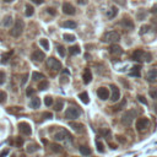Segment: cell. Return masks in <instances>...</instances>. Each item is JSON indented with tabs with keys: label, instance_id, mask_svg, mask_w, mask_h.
Wrapping results in <instances>:
<instances>
[{
	"label": "cell",
	"instance_id": "cell-1",
	"mask_svg": "<svg viewBox=\"0 0 157 157\" xmlns=\"http://www.w3.org/2000/svg\"><path fill=\"white\" fill-rule=\"evenodd\" d=\"M23 28H25V23H23L22 20L21 19L16 20L14 27H12V30L10 31V35L12 37H20L22 35V32H23Z\"/></svg>",
	"mask_w": 157,
	"mask_h": 157
},
{
	"label": "cell",
	"instance_id": "cell-2",
	"mask_svg": "<svg viewBox=\"0 0 157 157\" xmlns=\"http://www.w3.org/2000/svg\"><path fill=\"white\" fill-rule=\"evenodd\" d=\"M120 39V36H119L118 32L115 31H109L102 37V41L104 43H115Z\"/></svg>",
	"mask_w": 157,
	"mask_h": 157
},
{
	"label": "cell",
	"instance_id": "cell-3",
	"mask_svg": "<svg viewBox=\"0 0 157 157\" xmlns=\"http://www.w3.org/2000/svg\"><path fill=\"white\" fill-rule=\"evenodd\" d=\"M136 117V112L135 110H128V112H125L123 114V117H122V123H123V125H125V126H129L131 123H133V120L135 119Z\"/></svg>",
	"mask_w": 157,
	"mask_h": 157
},
{
	"label": "cell",
	"instance_id": "cell-4",
	"mask_svg": "<svg viewBox=\"0 0 157 157\" xmlns=\"http://www.w3.org/2000/svg\"><path fill=\"white\" fill-rule=\"evenodd\" d=\"M80 114H81V112L77 108H75V107H69L67 109V112H65V117L68 119H70V120H74V119L78 118Z\"/></svg>",
	"mask_w": 157,
	"mask_h": 157
},
{
	"label": "cell",
	"instance_id": "cell-5",
	"mask_svg": "<svg viewBox=\"0 0 157 157\" xmlns=\"http://www.w3.org/2000/svg\"><path fill=\"white\" fill-rule=\"evenodd\" d=\"M148 125H150V120L147 118H139L136 120V130L138 131H142L147 129Z\"/></svg>",
	"mask_w": 157,
	"mask_h": 157
},
{
	"label": "cell",
	"instance_id": "cell-6",
	"mask_svg": "<svg viewBox=\"0 0 157 157\" xmlns=\"http://www.w3.org/2000/svg\"><path fill=\"white\" fill-rule=\"evenodd\" d=\"M47 65L51 69L57 70V71L61 70V63L58 59H55V58H49V59L47 60Z\"/></svg>",
	"mask_w": 157,
	"mask_h": 157
},
{
	"label": "cell",
	"instance_id": "cell-7",
	"mask_svg": "<svg viewBox=\"0 0 157 157\" xmlns=\"http://www.w3.org/2000/svg\"><path fill=\"white\" fill-rule=\"evenodd\" d=\"M19 130H20V133L23 134V135H31L32 134L31 125L26 122H21L19 124Z\"/></svg>",
	"mask_w": 157,
	"mask_h": 157
},
{
	"label": "cell",
	"instance_id": "cell-8",
	"mask_svg": "<svg viewBox=\"0 0 157 157\" xmlns=\"http://www.w3.org/2000/svg\"><path fill=\"white\" fill-rule=\"evenodd\" d=\"M109 53L114 57H119L123 54V49H122V47H119V45L113 44V45H110V48H109Z\"/></svg>",
	"mask_w": 157,
	"mask_h": 157
},
{
	"label": "cell",
	"instance_id": "cell-9",
	"mask_svg": "<svg viewBox=\"0 0 157 157\" xmlns=\"http://www.w3.org/2000/svg\"><path fill=\"white\" fill-rule=\"evenodd\" d=\"M97 94H98V97L101 98V100H108V97H109V91L108 88H106V87H100L97 90Z\"/></svg>",
	"mask_w": 157,
	"mask_h": 157
},
{
	"label": "cell",
	"instance_id": "cell-10",
	"mask_svg": "<svg viewBox=\"0 0 157 157\" xmlns=\"http://www.w3.org/2000/svg\"><path fill=\"white\" fill-rule=\"evenodd\" d=\"M31 58L33 59L35 61H43L45 59V54L42 52V51H35L33 53H32Z\"/></svg>",
	"mask_w": 157,
	"mask_h": 157
},
{
	"label": "cell",
	"instance_id": "cell-11",
	"mask_svg": "<svg viewBox=\"0 0 157 157\" xmlns=\"http://www.w3.org/2000/svg\"><path fill=\"white\" fill-rule=\"evenodd\" d=\"M110 88H112V96H110V100H112L113 102H117L119 98H120V92H119V88L115 85H112V86H110Z\"/></svg>",
	"mask_w": 157,
	"mask_h": 157
},
{
	"label": "cell",
	"instance_id": "cell-12",
	"mask_svg": "<svg viewBox=\"0 0 157 157\" xmlns=\"http://www.w3.org/2000/svg\"><path fill=\"white\" fill-rule=\"evenodd\" d=\"M63 11L67 15H74L75 14V7H74L70 3H64L63 4Z\"/></svg>",
	"mask_w": 157,
	"mask_h": 157
},
{
	"label": "cell",
	"instance_id": "cell-13",
	"mask_svg": "<svg viewBox=\"0 0 157 157\" xmlns=\"http://www.w3.org/2000/svg\"><path fill=\"white\" fill-rule=\"evenodd\" d=\"M146 80L148 82H156L157 81V70L156 69L148 70V73H147V75H146Z\"/></svg>",
	"mask_w": 157,
	"mask_h": 157
},
{
	"label": "cell",
	"instance_id": "cell-14",
	"mask_svg": "<svg viewBox=\"0 0 157 157\" xmlns=\"http://www.w3.org/2000/svg\"><path fill=\"white\" fill-rule=\"evenodd\" d=\"M145 54L146 53L144 52L142 49H136V51L133 53V59L136 61H141L144 58H145Z\"/></svg>",
	"mask_w": 157,
	"mask_h": 157
},
{
	"label": "cell",
	"instance_id": "cell-15",
	"mask_svg": "<svg viewBox=\"0 0 157 157\" xmlns=\"http://www.w3.org/2000/svg\"><path fill=\"white\" fill-rule=\"evenodd\" d=\"M65 138H71V136L69 135L68 131H65V130H60L59 133H57L54 135V139L58 140V141H61V140H64Z\"/></svg>",
	"mask_w": 157,
	"mask_h": 157
},
{
	"label": "cell",
	"instance_id": "cell-16",
	"mask_svg": "<svg viewBox=\"0 0 157 157\" xmlns=\"http://www.w3.org/2000/svg\"><path fill=\"white\" fill-rule=\"evenodd\" d=\"M122 26L128 28V30H133V28H134V22L131 21L129 17H125V19L122 20Z\"/></svg>",
	"mask_w": 157,
	"mask_h": 157
},
{
	"label": "cell",
	"instance_id": "cell-17",
	"mask_svg": "<svg viewBox=\"0 0 157 157\" xmlns=\"http://www.w3.org/2000/svg\"><path fill=\"white\" fill-rule=\"evenodd\" d=\"M82 78H84V82H85V84H90V82L92 81V74H91L90 69H86L85 71H84Z\"/></svg>",
	"mask_w": 157,
	"mask_h": 157
},
{
	"label": "cell",
	"instance_id": "cell-18",
	"mask_svg": "<svg viewBox=\"0 0 157 157\" xmlns=\"http://www.w3.org/2000/svg\"><path fill=\"white\" fill-rule=\"evenodd\" d=\"M30 106H31V108H33V109L39 108V106H41V100H39L38 97L32 98L31 102H30Z\"/></svg>",
	"mask_w": 157,
	"mask_h": 157
},
{
	"label": "cell",
	"instance_id": "cell-19",
	"mask_svg": "<svg viewBox=\"0 0 157 157\" xmlns=\"http://www.w3.org/2000/svg\"><path fill=\"white\" fill-rule=\"evenodd\" d=\"M117 14H118V9L115 6H112L108 10V12H107V16H108V19H113V17L117 16Z\"/></svg>",
	"mask_w": 157,
	"mask_h": 157
},
{
	"label": "cell",
	"instance_id": "cell-20",
	"mask_svg": "<svg viewBox=\"0 0 157 157\" xmlns=\"http://www.w3.org/2000/svg\"><path fill=\"white\" fill-rule=\"evenodd\" d=\"M69 54L75 55V54H80V47L78 45H73L69 48Z\"/></svg>",
	"mask_w": 157,
	"mask_h": 157
},
{
	"label": "cell",
	"instance_id": "cell-21",
	"mask_svg": "<svg viewBox=\"0 0 157 157\" xmlns=\"http://www.w3.org/2000/svg\"><path fill=\"white\" fill-rule=\"evenodd\" d=\"M80 152L84 156H88V155H91V148L88 147V146H85V145H82V146H80Z\"/></svg>",
	"mask_w": 157,
	"mask_h": 157
},
{
	"label": "cell",
	"instance_id": "cell-22",
	"mask_svg": "<svg viewBox=\"0 0 157 157\" xmlns=\"http://www.w3.org/2000/svg\"><path fill=\"white\" fill-rule=\"evenodd\" d=\"M12 25V17L11 16H5L3 20V26H5V27H10Z\"/></svg>",
	"mask_w": 157,
	"mask_h": 157
},
{
	"label": "cell",
	"instance_id": "cell-23",
	"mask_svg": "<svg viewBox=\"0 0 157 157\" xmlns=\"http://www.w3.org/2000/svg\"><path fill=\"white\" fill-rule=\"evenodd\" d=\"M78 98L85 103V104H87V103L90 102V98H88V94H87V92H82V93H80L78 94Z\"/></svg>",
	"mask_w": 157,
	"mask_h": 157
},
{
	"label": "cell",
	"instance_id": "cell-24",
	"mask_svg": "<svg viewBox=\"0 0 157 157\" xmlns=\"http://www.w3.org/2000/svg\"><path fill=\"white\" fill-rule=\"evenodd\" d=\"M37 150H38V146L35 145V144H28L27 147H26V151L28 152V154H32V152H36Z\"/></svg>",
	"mask_w": 157,
	"mask_h": 157
},
{
	"label": "cell",
	"instance_id": "cell-25",
	"mask_svg": "<svg viewBox=\"0 0 157 157\" xmlns=\"http://www.w3.org/2000/svg\"><path fill=\"white\" fill-rule=\"evenodd\" d=\"M61 26H63L64 28H75L76 27V22L74 21H65L61 23Z\"/></svg>",
	"mask_w": 157,
	"mask_h": 157
},
{
	"label": "cell",
	"instance_id": "cell-26",
	"mask_svg": "<svg viewBox=\"0 0 157 157\" xmlns=\"http://www.w3.org/2000/svg\"><path fill=\"white\" fill-rule=\"evenodd\" d=\"M32 80H35V81H38V80H44V75L43 74H41V73H33L32 74Z\"/></svg>",
	"mask_w": 157,
	"mask_h": 157
},
{
	"label": "cell",
	"instance_id": "cell-27",
	"mask_svg": "<svg viewBox=\"0 0 157 157\" xmlns=\"http://www.w3.org/2000/svg\"><path fill=\"white\" fill-rule=\"evenodd\" d=\"M70 126L73 128L74 130H76V131H82V128H84V125L82 124H77V123H74V122H71L69 124Z\"/></svg>",
	"mask_w": 157,
	"mask_h": 157
},
{
	"label": "cell",
	"instance_id": "cell-28",
	"mask_svg": "<svg viewBox=\"0 0 157 157\" xmlns=\"http://www.w3.org/2000/svg\"><path fill=\"white\" fill-rule=\"evenodd\" d=\"M140 68L139 65H136V67L133 68V70H131V73H130V75L131 76H136V77H140Z\"/></svg>",
	"mask_w": 157,
	"mask_h": 157
},
{
	"label": "cell",
	"instance_id": "cell-29",
	"mask_svg": "<svg viewBox=\"0 0 157 157\" xmlns=\"http://www.w3.org/2000/svg\"><path fill=\"white\" fill-rule=\"evenodd\" d=\"M48 86H49V84H48V81L47 80H42L38 84V88L41 90V91H44V90H47L48 88Z\"/></svg>",
	"mask_w": 157,
	"mask_h": 157
},
{
	"label": "cell",
	"instance_id": "cell-30",
	"mask_svg": "<svg viewBox=\"0 0 157 157\" xmlns=\"http://www.w3.org/2000/svg\"><path fill=\"white\" fill-rule=\"evenodd\" d=\"M33 12H35L33 6H31V5H26V11H25V14H26L27 17H30V16L33 15Z\"/></svg>",
	"mask_w": 157,
	"mask_h": 157
},
{
	"label": "cell",
	"instance_id": "cell-31",
	"mask_svg": "<svg viewBox=\"0 0 157 157\" xmlns=\"http://www.w3.org/2000/svg\"><path fill=\"white\" fill-rule=\"evenodd\" d=\"M39 43H41V45L45 49V51H49V42L45 38H43V39H41L39 41Z\"/></svg>",
	"mask_w": 157,
	"mask_h": 157
},
{
	"label": "cell",
	"instance_id": "cell-32",
	"mask_svg": "<svg viewBox=\"0 0 157 157\" xmlns=\"http://www.w3.org/2000/svg\"><path fill=\"white\" fill-rule=\"evenodd\" d=\"M12 54V52H7V53H5V54H3V57H1V63H7V60H9V58H10V55Z\"/></svg>",
	"mask_w": 157,
	"mask_h": 157
},
{
	"label": "cell",
	"instance_id": "cell-33",
	"mask_svg": "<svg viewBox=\"0 0 157 157\" xmlns=\"http://www.w3.org/2000/svg\"><path fill=\"white\" fill-rule=\"evenodd\" d=\"M126 104V101L125 100H123L120 103H119V104L118 106H115V107H113V110H115V112H117V110H120L122 108H123V107L124 106H125Z\"/></svg>",
	"mask_w": 157,
	"mask_h": 157
},
{
	"label": "cell",
	"instance_id": "cell-34",
	"mask_svg": "<svg viewBox=\"0 0 157 157\" xmlns=\"http://www.w3.org/2000/svg\"><path fill=\"white\" fill-rule=\"evenodd\" d=\"M51 148H52V151H54V152H60L61 150H63V148H61V146L58 145V144H52Z\"/></svg>",
	"mask_w": 157,
	"mask_h": 157
},
{
	"label": "cell",
	"instance_id": "cell-35",
	"mask_svg": "<svg viewBox=\"0 0 157 157\" xmlns=\"http://www.w3.org/2000/svg\"><path fill=\"white\" fill-rule=\"evenodd\" d=\"M64 39L67 41V42H74V41H75V36H74V35H68V33H65V35H64Z\"/></svg>",
	"mask_w": 157,
	"mask_h": 157
},
{
	"label": "cell",
	"instance_id": "cell-36",
	"mask_svg": "<svg viewBox=\"0 0 157 157\" xmlns=\"http://www.w3.org/2000/svg\"><path fill=\"white\" fill-rule=\"evenodd\" d=\"M22 108L21 107H11V108L7 109V112L9 113H17V112H21Z\"/></svg>",
	"mask_w": 157,
	"mask_h": 157
},
{
	"label": "cell",
	"instance_id": "cell-37",
	"mask_svg": "<svg viewBox=\"0 0 157 157\" xmlns=\"http://www.w3.org/2000/svg\"><path fill=\"white\" fill-rule=\"evenodd\" d=\"M63 106H64V102L60 100V101L57 102V104L54 106V109L55 110H61V109H63Z\"/></svg>",
	"mask_w": 157,
	"mask_h": 157
},
{
	"label": "cell",
	"instance_id": "cell-38",
	"mask_svg": "<svg viewBox=\"0 0 157 157\" xmlns=\"http://www.w3.org/2000/svg\"><path fill=\"white\" fill-rule=\"evenodd\" d=\"M44 103H45V106L49 107V106H52L53 104V98L51 96H47L44 98Z\"/></svg>",
	"mask_w": 157,
	"mask_h": 157
},
{
	"label": "cell",
	"instance_id": "cell-39",
	"mask_svg": "<svg viewBox=\"0 0 157 157\" xmlns=\"http://www.w3.org/2000/svg\"><path fill=\"white\" fill-rule=\"evenodd\" d=\"M136 17H138V20H142V19H145L146 17V12L144 11V10H140L138 12V15H136Z\"/></svg>",
	"mask_w": 157,
	"mask_h": 157
},
{
	"label": "cell",
	"instance_id": "cell-40",
	"mask_svg": "<svg viewBox=\"0 0 157 157\" xmlns=\"http://www.w3.org/2000/svg\"><path fill=\"white\" fill-rule=\"evenodd\" d=\"M6 98H7V94L4 92V91H1V92H0V103H5Z\"/></svg>",
	"mask_w": 157,
	"mask_h": 157
},
{
	"label": "cell",
	"instance_id": "cell-41",
	"mask_svg": "<svg viewBox=\"0 0 157 157\" xmlns=\"http://www.w3.org/2000/svg\"><path fill=\"white\" fill-rule=\"evenodd\" d=\"M96 146H97V151L98 152H104V146H103V144L101 141H97Z\"/></svg>",
	"mask_w": 157,
	"mask_h": 157
},
{
	"label": "cell",
	"instance_id": "cell-42",
	"mask_svg": "<svg viewBox=\"0 0 157 157\" xmlns=\"http://www.w3.org/2000/svg\"><path fill=\"white\" fill-rule=\"evenodd\" d=\"M148 30H150V26H147V25L141 26V28H140V35H145L146 32H148Z\"/></svg>",
	"mask_w": 157,
	"mask_h": 157
},
{
	"label": "cell",
	"instance_id": "cell-43",
	"mask_svg": "<svg viewBox=\"0 0 157 157\" xmlns=\"http://www.w3.org/2000/svg\"><path fill=\"white\" fill-rule=\"evenodd\" d=\"M58 53L60 54V57H65V48L63 47V45H58Z\"/></svg>",
	"mask_w": 157,
	"mask_h": 157
},
{
	"label": "cell",
	"instance_id": "cell-44",
	"mask_svg": "<svg viewBox=\"0 0 157 157\" xmlns=\"http://www.w3.org/2000/svg\"><path fill=\"white\" fill-rule=\"evenodd\" d=\"M148 93H150V96L154 98V100H157V90L156 88H151Z\"/></svg>",
	"mask_w": 157,
	"mask_h": 157
},
{
	"label": "cell",
	"instance_id": "cell-45",
	"mask_svg": "<svg viewBox=\"0 0 157 157\" xmlns=\"http://www.w3.org/2000/svg\"><path fill=\"white\" fill-rule=\"evenodd\" d=\"M5 73L4 71H0V85H3L4 82H5Z\"/></svg>",
	"mask_w": 157,
	"mask_h": 157
},
{
	"label": "cell",
	"instance_id": "cell-46",
	"mask_svg": "<svg viewBox=\"0 0 157 157\" xmlns=\"http://www.w3.org/2000/svg\"><path fill=\"white\" fill-rule=\"evenodd\" d=\"M138 100H139L140 102H141L142 104H147V101L145 100V97H144V96H141V94H139V96H138Z\"/></svg>",
	"mask_w": 157,
	"mask_h": 157
},
{
	"label": "cell",
	"instance_id": "cell-47",
	"mask_svg": "<svg viewBox=\"0 0 157 157\" xmlns=\"http://www.w3.org/2000/svg\"><path fill=\"white\" fill-rule=\"evenodd\" d=\"M26 94H27V96H32V94H35V90L31 88V87H28L26 90Z\"/></svg>",
	"mask_w": 157,
	"mask_h": 157
},
{
	"label": "cell",
	"instance_id": "cell-48",
	"mask_svg": "<svg viewBox=\"0 0 157 157\" xmlns=\"http://www.w3.org/2000/svg\"><path fill=\"white\" fill-rule=\"evenodd\" d=\"M43 118H45V119H52V118H53V114L49 113V112H44V113H43Z\"/></svg>",
	"mask_w": 157,
	"mask_h": 157
},
{
	"label": "cell",
	"instance_id": "cell-49",
	"mask_svg": "<svg viewBox=\"0 0 157 157\" xmlns=\"http://www.w3.org/2000/svg\"><path fill=\"white\" fill-rule=\"evenodd\" d=\"M47 12H48V14H51V15H53V16H54V15L57 14L55 10L53 9V7H48V9H47Z\"/></svg>",
	"mask_w": 157,
	"mask_h": 157
},
{
	"label": "cell",
	"instance_id": "cell-50",
	"mask_svg": "<svg viewBox=\"0 0 157 157\" xmlns=\"http://www.w3.org/2000/svg\"><path fill=\"white\" fill-rule=\"evenodd\" d=\"M23 144V140L21 138H17V140H16V146H21Z\"/></svg>",
	"mask_w": 157,
	"mask_h": 157
},
{
	"label": "cell",
	"instance_id": "cell-51",
	"mask_svg": "<svg viewBox=\"0 0 157 157\" xmlns=\"http://www.w3.org/2000/svg\"><path fill=\"white\" fill-rule=\"evenodd\" d=\"M27 78H28V74H25V75L22 76V82H21L22 85H25L27 82Z\"/></svg>",
	"mask_w": 157,
	"mask_h": 157
},
{
	"label": "cell",
	"instance_id": "cell-52",
	"mask_svg": "<svg viewBox=\"0 0 157 157\" xmlns=\"http://www.w3.org/2000/svg\"><path fill=\"white\" fill-rule=\"evenodd\" d=\"M151 12H152V14H155V15H157V4H156V5H154V6H152Z\"/></svg>",
	"mask_w": 157,
	"mask_h": 157
},
{
	"label": "cell",
	"instance_id": "cell-53",
	"mask_svg": "<svg viewBox=\"0 0 157 157\" xmlns=\"http://www.w3.org/2000/svg\"><path fill=\"white\" fill-rule=\"evenodd\" d=\"M7 154H9V150H4L1 154H0V157H5Z\"/></svg>",
	"mask_w": 157,
	"mask_h": 157
},
{
	"label": "cell",
	"instance_id": "cell-54",
	"mask_svg": "<svg viewBox=\"0 0 157 157\" xmlns=\"http://www.w3.org/2000/svg\"><path fill=\"white\" fill-rule=\"evenodd\" d=\"M35 4H37V5H41V4H43L44 3V0H32Z\"/></svg>",
	"mask_w": 157,
	"mask_h": 157
},
{
	"label": "cell",
	"instance_id": "cell-55",
	"mask_svg": "<svg viewBox=\"0 0 157 157\" xmlns=\"http://www.w3.org/2000/svg\"><path fill=\"white\" fill-rule=\"evenodd\" d=\"M77 3H80V4H86L85 0H77Z\"/></svg>",
	"mask_w": 157,
	"mask_h": 157
},
{
	"label": "cell",
	"instance_id": "cell-56",
	"mask_svg": "<svg viewBox=\"0 0 157 157\" xmlns=\"http://www.w3.org/2000/svg\"><path fill=\"white\" fill-rule=\"evenodd\" d=\"M63 73H64V74H68V75H70V71H69V70H63Z\"/></svg>",
	"mask_w": 157,
	"mask_h": 157
},
{
	"label": "cell",
	"instance_id": "cell-57",
	"mask_svg": "<svg viewBox=\"0 0 157 157\" xmlns=\"http://www.w3.org/2000/svg\"><path fill=\"white\" fill-rule=\"evenodd\" d=\"M5 3H11V1H14V0H4Z\"/></svg>",
	"mask_w": 157,
	"mask_h": 157
},
{
	"label": "cell",
	"instance_id": "cell-58",
	"mask_svg": "<svg viewBox=\"0 0 157 157\" xmlns=\"http://www.w3.org/2000/svg\"><path fill=\"white\" fill-rule=\"evenodd\" d=\"M155 110H156V112H157V103H156V104H155Z\"/></svg>",
	"mask_w": 157,
	"mask_h": 157
}]
</instances>
